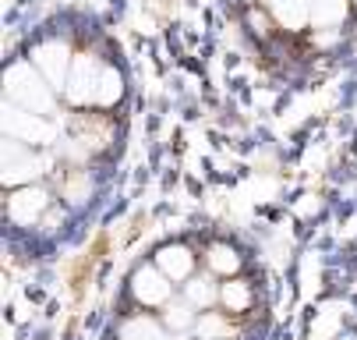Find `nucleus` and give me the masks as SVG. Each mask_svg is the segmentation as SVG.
I'll return each instance as SVG.
<instances>
[{
	"label": "nucleus",
	"instance_id": "nucleus-1",
	"mask_svg": "<svg viewBox=\"0 0 357 340\" xmlns=\"http://www.w3.org/2000/svg\"><path fill=\"white\" fill-rule=\"evenodd\" d=\"M4 89H8V100L15 107H25L32 114H50L54 110V85H46L32 64H11L8 75H4Z\"/></svg>",
	"mask_w": 357,
	"mask_h": 340
},
{
	"label": "nucleus",
	"instance_id": "nucleus-2",
	"mask_svg": "<svg viewBox=\"0 0 357 340\" xmlns=\"http://www.w3.org/2000/svg\"><path fill=\"white\" fill-rule=\"evenodd\" d=\"M103 71H107V64L99 61V57L78 54L75 64H71L64 96H68L75 107H96V92H99V82H103Z\"/></svg>",
	"mask_w": 357,
	"mask_h": 340
},
{
	"label": "nucleus",
	"instance_id": "nucleus-3",
	"mask_svg": "<svg viewBox=\"0 0 357 340\" xmlns=\"http://www.w3.org/2000/svg\"><path fill=\"white\" fill-rule=\"evenodd\" d=\"M170 295H174V280L156 263H152V266H138L131 273V298L142 309H163V305H170Z\"/></svg>",
	"mask_w": 357,
	"mask_h": 340
},
{
	"label": "nucleus",
	"instance_id": "nucleus-4",
	"mask_svg": "<svg viewBox=\"0 0 357 340\" xmlns=\"http://www.w3.org/2000/svg\"><path fill=\"white\" fill-rule=\"evenodd\" d=\"M32 64L39 68V75L54 85V89H64L75 57H71V50H68L61 39H50V43H39L36 50H32Z\"/></svg>",
	"mask_w": 357,
	"mask_h": 340
},
{
	"label": "nucleus",
	"instance_id": "nucleus-5",
	"mask_svg": "<svg viewBox=\"0 0 357 340\" xmlns=\"http://www.w3.org/2000/svg\"><path fill=\"white\" fill-rule=\"evenodd\" d=\"M4 131H8V138L25 142V145H43L54 138V124L43 121V114H32L25 107H15V103L4 114Z\"/></svg>",
	"mask_w": 357,
	"mask_h": 340
},
{
	"label": "nucleus",
	"instance_id": "nucleus-6",
	"mask_svg": "<svg viewBox=\"0 0 357 340\" xmlns=\"http://www.w3.org/2000/svg\"><path fill=\"white\" fill-rule=\"evenodd\" d=\"M46 209H50V195L43 188H32V184L15 188L11 199H8V220L18 223V227H32Z\"/></svg>",
	"mask_w": 357,
	"mask_h": 340
},
{
	"label": "nucleus",
	"instance_id": "nucleus-7",
	"mask_svg": "<svg viewBox=\"0 0 357 340\" xmlns=\"http://www.w3.org/2000/svg\"><path fill=\"white\" fill-rule=\"evenodd\" d=\"M32 177H39V160L32 156V145L11 138L4 145V181L11 188H22V184H32Z\"/></svg>",
	"mask_w": 357,
	"mask_h": 340
},
{
	"label": "nucleus",
	"instance_id": "nucleus-8",
	"mask_svg": "<svg viewBox=\"0 0 357 340\" xmlns=\"http://www.w3.org/2000/svg\"><path fill=\"white\" fill-rule=\"evenodd\" d=\"M152 263H156L174 283H184L195 276V266H198V256L188 249V245H163L156 249V256H152Z\"/></svg>",
	"mask_w": 357,
	"mask_h": 340
},
{
	"label": "nucleus",
	"instance_id": "nucleus-9",
	"mask_svg": "<svg viewBox=\"0 0 357 340\" xmlns=\"http://www.w3.org/2000/svg\"><path fill=\"white\" fill-rule=\"evenodd\" d=\"M266 15L283 32H301L312 25V0H266Z\"/></svg>",
	"mask_w": 357,
	"mask_h": 340
},
{
	"label": "nucleus",
	"instance_id": "nucleus-10",
	"mask_svg": "<svg viewBox=\"0 0 357 340\" xmlns=\"http://www.w3.org/2000/svg\"><path fill=\"white\" fill-rule=\"evenodd\" d=\"M167 333L170 330L163 316H145V312H131L117 326V340H167Z\"/></svg>",
	"mask_w": 357,
	"mask_h": 340
},
{
	"label": "nucleus",
	"instance_id": "nucleus-11",
	"mask_svg": "<svg viewBox=\"0 0 357 340\" xmlns=\"http://www.w3.org/2000/svg\"><path fill=\"white\" fill-rule=\"evenodd\" d=\"M255 302H259V290H255L251 280L234 276V280L220 283V305H223L230 316H244V312H251Z\"/></svg>",
	"mask_w": 357,
	"mask_h": 340
},
{
	"label": "nucleus",
	"instance_id": "nucleus-12",
	"mask_svg": "<svg viewBox=\"0 0 357 340\" xmlns=\"http://www.w3.org/2000/svg\"><path fill=\"white\" fill-rule=\"evenodd\" d=\"M234 319H237V316H230V312H198L195 333H198L202 340H230L234 330H237Z\"/></svg>",
	"mask_w": 357,
	"mask_h": 340
},
{
	"label": "nucleus",
	"instance_id": "nucleus-13",
	"mask_svg": "<svg viewBox=\"0 0 357 340\" xmlns=\"http://www.w3.org/2000/svg\"><path fill=\"white\" fill-rule=\"evenodd\" d=\"M354 0H312V29H336L347 22Z\"/></svg>",
	"mask_w": 357,
	"mask_h": 340
},
{
	"label": "nucleus",
	"instance_id": "nucleus-14",
	"mask_svg": "<svg viewBox=\"0 0 357 340\" xmlns=\"http://www.w3.org/2000/svg\"><path fill=\"white\" fill-rule=\"evenodd\" d=\"M206 269H209L213 276L230 280V276H237V269H241V256H237L230 245L216 241V245H209V252H206Z\"/></svg>",
	"mask_w": 357,
	"mask_h": 340
},
{
	"label": "nucleus",
	"instance_id": "nucleus-15",
	"mask_svg": "<svg viewBox=\"0 0 357 340\" xmlns=\"http://www.w3.org/2000/svg\"><path fill=\"white\" fill-rule=\"evenodd\" d=\"M184 302H191L198 312H206L220 302V287L213 283V276H191L184 280Z\"/></svg>",
	"mask_w": 357,
	"mask_h": 340
},
{
	"label": "nucleus",
	"instance_id": "nucleus-16",
	"mask_svg": "<svg viewBox=\"0 0 357 340\" xmlns=\"http://www.w3.org/2000/svg\"><path fill=\"white\" fill-rule=\"evenodd\" d=\"M163 323H167V330H174V333H188V330H195V323H198V309H195L191 302L163 305Z\"/></svg>",
	"mask_w": 357,
	"mask_h": 340
},
{
	"label": "nucleus",
	"instance_id": "nucleus-17",
	"mask_svg": "<svg viewBox=\"0 0 357 340\" xmlns=\"http://www.w3.org/2000/svg\"><path fill=\"white\" fill-rule=\"evenodd\" d=\"M61 191H64V199H71V202L89 199V174H85V170L68 174V177H64V184H61Z\"/></svg>",
	"mask_w": 357,
	"mask_h": 340
},
{
	"label": "nucleus",
	"instance_id": "nucleus-18",
	"mask_svg": "<svg viewBox=\"0 0 357 340\" xmlns=\"http://www.w3.org/2000/svg\"><path fill=\"white\" fill-rule=\"evenodd\" d=\"M354 4H357V0H354Z\"/></svg>",
	"mask_w": 357,
	"mask_h": 340
}]
</instances>
